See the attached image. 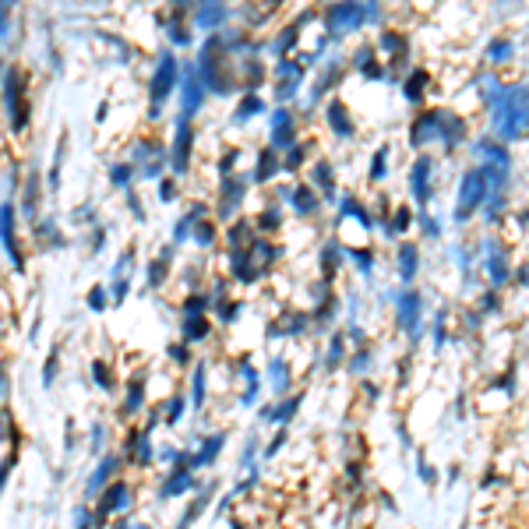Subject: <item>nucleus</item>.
<instances>
[{
	"instance_id": "7",
	"label": "nucleus",
	"mask_w": 529,
	"mask_h": 529,
	"mask_svg": "<svg viewBox=\"0 0 529 529\" xmlns=\"http://www.w3.org/2000/svg\"><path fill=\"white\" fill-rule=\"evenodd\" d=\"M191 141H194V131H191V124L184 120V124L177 127V141H173V155H170V162H173L177 173H184L187 162H191Z\"/></svg>"
},
{
	"instance_id": "6",
	"label": "nucleus",
	"mask_w": 529,
	"mask_h": 529,
	"mask_svg": "<svg viewBox=\"0 0 529 529\" xmlns=\"http://www.w3.org/2000/svg\"><path fill=\"white\" fill-rule=\"evenodd\" d=\"M0 243L11 254L15 269H22V250H18V236H15V208L11 205H0Z\"/></svg>"
},
{
	"instance_id": "16",
	"label": "nucleus",
	"mask_w": 529,
	"mask_h": 529,
	"mask_svg": "<svg viewBox=\"0 0 529 529\" xmlns=\"http://www.w3.org/2000/svg\"><path fill=\"white\" fill-rule=\"evenodd\" d=\"M438 120H441L438 113H427V117H420V120H416V134H413V138H416V145H420V141H431V138L441 131V127H438Z\"/></svg>"
},
{
	"instance_id": "21",
	"label": "nucleus",
	"mask_w": 529,
	"mask_h": 529,
	"mask_svg": "<svg viewBox=\"0 0 529 529\" xmlns=\"http://www.w3.org/2000/svg\"><path fill=\"white\" fill-rule=\"evenodd\" d=\"M191 399H194V409H201V406H205V364H198V371H194Z\"/></svg>"
},
{
	"instance_id": "34",
	"label": "nucleus",
	"mask_w": 529,
	"mask_h": 529,
	"mask_svg": "<svg viewBox=\"0 0 529 529\" xmlns=\"http://www.w3.org/2000/svg\"><path fill=\"white\" fill-rule=\"evenodd\" d=\"M53 374H57V353H50V360L43 367V385H53Z\"/></svg>"
},
{
	"instance_id": "39",
	"label": "nucleus",
	"mask_w": 529,
	"mask_h": 529,
	"mask_svg": "<svg viewBox=\"0 0 529 529\" xmlns=\"http://www.w3.org/2000/svg\"><path fill=\"white\" fill-rule=\"evenodd\" d=\"M127 173H131L127 166H117V170H113L110 177H113V184H127Z\"/></svg>"
},
{
	"instance_id": "37",
	"label": "nucleus",
	"mask_w": 529,
	"mask_h": 529,
	"mask_svg": "<svg viewBox=\"0 0 529 529\" xmlns=\"http://www.w3.org/2000/svg\"><path fill=\"white\" fill-rule=\"evenodd\" d=\"M75 515H78V522H75L78 529H92V511H85V508H78Z\"/></svg>"
},
{
	"instance_id": "4",
	"label": "nucleus",
	"mask_w": 529,
	"mask_h": 529,
	"mask_svg": "<svg viewBox=\"0 0 529 529\" xmlns=\"http://www.w3.org/2000/svg\"><path fill=\"white\" fill-rule=\"evenodd\" d=\"M177 60L170 57V53H162L159 57V68H155V75H152V106L159 110L166 99H170V92H173V85H177Z\"/></svg>"
},
{
	"instance_id": "19",
	"label": "nucleus",
	"mask_w": 529,
	"mask_h": 529,
	"mask_svg": "<svg viewBox=\"0 0 529 529\" xmlns=\"http://www.w3.org/2000/svg\"><path fill=\"white\" fill-rule=\"evenodd\" d=\"M399 272H402V279H413V272H416V247L413 243H406L399 254Z\"/></svg>"
},
{
	"instance_id": "10",
	"label": "nucleus",
	"mask_w": 529,
	"mask_h": 529,
	"mask_svg": "<svg viewBox=\"0 0 529 529\" xmlns=\"http://www.w3.org/2000/svg\"><path fill=\"white\" fill-rule=\"evenodd\" d=\"M201 92H205V82L198 78V71H187V78H184V113L187 117L201 106Z\"/></svg>"
},
{
	"instance_id": "12",
	"label": "nucleus",
	"mask_w": 529,
	"mask_h": 529,
	"mask_svg": "<svg viewBox=\"0 0 529 529\" xmlns=\"http://www.w3.org/2000/svg\"><path fill=\"white\" fill-rule=\"evenodd\" d=\"M117 466H120V459H117V455H106L103 466H99V469L92 473V480H89V494H99V490L110 483V476L117 473Z\"/></svg>"
},
{
	"instance_id": "20",
	"label": "nucleus",
	"mask_w": 529,
	"mask_h": 529,
	"mask_svg": "<svg viewBox=\"0 0 529 529\" xmlns=\"http://www.w3.org/2000/svg\"><path fill=\"white\" fill-rule=\"evenodd\" d=\"M329 120H332V127H336L343 138H350V134H353V127H350V117H346V110H343L339 103L329 110Z\"/></svg>"
},
{
	"instance_id": "42",
	"label": "nucleus",
	"mask_w": 529,
	"mask_h": 529,
	"mask_svg": "<svg viewBox=\"0 0 529 529\" xmlns=\"http://www.w3.org/2000/svg\"><path fill=\"white\" fill-rule=\"evenodd\" d=\"M0 438H4V420H0Z\"/></svg>"
},
{
	"instance_id": "3",
	"label": "nucleus",
	"mask_w": 529,
	"mask_h": 529,
	"mask_svg": "<svg viewBox=\"0 0 529 529\" xmlns=\"http://www.w3.org/2000/svg\"><path fill=\"white\" fill-rule=\"evenodd\" d=\"M371 15H374V4H371V8H360V4H336V8L329 11V29H332V36H346V32H353L357 25H364Z\"/></svg>"
},
{
	"instance_id": "23",
	"label": "nucleus",
	"mask_w": 529,
	"mask_h": 529,
	"mask_svg": "<svg viewBox=\"0 0 529 529\" xmlns=\"http://www.w3.org/2000/svg\"><path fill=\"white\" fill-rule=\"evenodd\" d=\"M141 399H145V385L141 381H131V392H127V413H138L141 409Z\"/></svg>"
},
{
	"instance_id": "38",
	"label": "nucleus",
	"mask_w": 529,
	"mask_h": 529,
	"mask_svg": "<svg viewBox=\"0 0 529 529\" xmlns=\"http://www.w3.org/2000/svg\"><path fill=\"white\" fill-rule=\"evenodd\" d=\"M508 53H511V46H508V43H497V46H490V57H497V60H501V57H508Z\"/></svg>"
},
{
	"instance_id": "15",
	"label": "nucleus",
	"mask_w": 529,
	"mask_h": 529,
	"mask_svg": "<svg viewBox=\"0 0 529 529\" xmlns=\"http://www.w3.org/2000/svg\"><path fill=\"white\" fill-rule=\"evenodd\" d=\"M222 441H226V434H212L205 445H201V452L191 459V466L198 469V466H212V459L219 455V448H222Z\"/></svg>"
},
{
	"instance_id": "31",
	"label": "nucleus",
	"mask_w": 529,
	"mask_h": 529,
	"mask_svg": "<svg viewBox=\"0 0 529 529\" xmlns=\"http://www.w3.org/2000/svg\"><path fill=\"white\" fill-rule=\"evenodd\" d=\"M162 276H166V261H152V269H148V283H152V286H159V283H162Z\"/></svg>"
},
{
	"instance_id": "5",
	"label": "nucleus",
	"mask_w": 529,
	"mask_h": 529,
	"mask_svg": "<svg viewBox=\"0 0 529 529\" xmlns=\"http://www.w3.org/2000/svg\"><path fill=\"white\" fill-rule=\"evenodd\" d=\"M487 198V177L480 170L466 173L462 180V194H459V215H469L473 208H480V201Z\"/></svg>"
},
{
	"instance_id": "41",
	"label": "nucleus",
	"mask_w": 529,
	"mask_h": 529,
	"mask_svg": "<svg viewBox=\"0 0 529 529\" xmlns=\"http://www.w3.org/2000/svg\"><path fill=\"white\" fill-rule=\"evenodd\" d=\"M170 350H173V360H180V364L187 360V353H184V346H170Z\"/></svg>"
},
{
	"instance_id": "13",
	"label": "nucleus",
	"mask_w": 529,
	"mask_h": 529,
	"mask_svg": "<svg viewBox=\"0 0 529 529\" xmlns=\"http://www.w3.org/2000/svg\"><path fill=\"white\" fill-rule=\"evenodd\" d=\"M272 141H276V145H290V141H293V117H290L286 110H279V113L272 117Z\"/></svg>"
},
{
	"instance_id": "11",
	"label": "nucleus",
	"mask_w": 529,
	"mask_h": 529,
	"mask_svg": "<svg viewBox=\"0 0 529 529\" xmlns=\"http://www.w3.org/2000/svg\"><path fill=\"white\" fill-rule=\"evenodd\" d=\"M395 307H399V325H402V329H413V325H416V314H420V297H416V293H402V297L395 300Z\"/></svg>"
},
{
	"instance_id": "8",
	"label": "nucleus",
	"mask_w": 529,
	"mask_h": 529,
	"mask_svg": "<svg viewBox=\"0 0 529 529\" xmlns=\"http://www.w3.org/2000/svg\"><path fill=\"white\" fill-rule=\"evenodd\" d=\"M127 501H131V494H127V483H110V487H103L99 515H103V518H110V515H113V511H120Z\"/></svg>"
},
{
	"instance_id": "18",
	"label": "nucleus",
	"mask_w": 529,
	"mask_h": 529,
	"mask_svg": "<svg viewBox=\"0 0 529 529\" xmlns=\"http://www.w3.org/2000/svg\"><path fill=\"white\" fill-rule=\"evenodd\" d=\"M205 336H208V321H205L201 314H191V318L184 321V339L194 343V339H205Z\"/></svg>"
},
{
	"instance_id": "35",
	"label": "nucleus",
	"mask_w": 529,
	"mask_h": 529,
	"mask_svg": "<svg viewBox=\"0 0 529 529\" xmlns=\"http://www.w3.org/2000/svg\"><path fill=\"white\" fill-rule=\"evenodd\" d=\"M92 371H96V381H99L103 388H113V381L106 378V364H103V360H96V364H92Z\"/></svg>"
},
{
	"instance_id": "26",
	"label": "nucleus",
	"mask_w": 529,
	"mask_h": 529,
	"mask_svg": "<svg viewBox=\"0 0 529 529\" xmlns=\"http://www.w3.org/2000/svg\"><path fill=\"white\" fill-rule=\"evenodd\" d=\"M134 459H138V466H148V459H152V441L145 431H141V441L134 445Z\"/></svg>"
},
{
	"instance_id": "1",
	"label": "nucleus",
	"mask_w": 529,
	"mask_h": 529,
	"mask_svg": "<svg viewBox=\"0 0 529 529\" xmlns=\"http://www.w3.org/2000/svg\"><path fill=\"white\" fill-rule=\"evenodd\" d=\"M497 103V131L501 138H518L525 127H529V89L525 85H515L501 96H490Z\"/></svg>"
},
{
	"instance_id": "2",
	"label": "nucleus",
	"mask_w": 529,
	"mask_h": 529,
	"mask_svg": "<svg viewBox=\"0 0 529 529\" xmlns=\"http://www.w3.org/2000/svg\"><path fill=\"white\" fill-rule=\"evenodd\" d=\"M25 78H22V71H8V78H4V106H8V113H11V124H15V131H22L25 124H29V106H25Z\"/></svg>"
},
{
	"instance_id": "36",
	"label": "nucleus",
	"mask_w": 529,
	"mask_h": 529,
	"mask_svg": "<svg viewBox=\"0 0 529 529\" xmlns=\"http://www.w3.org/2000/svg\"><path fill=\"white\" fill-rule=\"evenodd\" d=\"M11 469H15V455L0 466V494H4V483H8V476H11Z\"/></svg>"
},
{
	"instance_id": "28",
	"label": "nucleus",
	"mask_w": 529,
	"mask_h": 529,
	"mask_svg": "<svg viewBox=\"0 0 529 529\" xmlns=\"http://www.w3.org/2000/svg\"><path fill=\"white\" fill-rule=\"evenodd\" d=\"M36 205H39V187H36V180H29V187H25V212L32 215Z\"/></svg>"
},
{
	"instance_id": "24",
	"label": "nucleus",
	"mask_w": 529,
	"mask_h": 529,
	"mask_svg": "<svg viewBox=\"0 0 529 529\" xmlns=\"http://www.w3.org/2000/svg\"><path fill=\"white\" fill-rule=\"evenodd\" d=\"M490 254H494V257H490V276H494V283H504L508 272H504V261H501V247L490 243Z\"/></svg>"
},
{
	"instance_id": "22",
	"label": "nucleus",
	"mask_w": 529,
	"mask_h": 529,
	"mask_svg": "<svg viewBox=\"0 0 529 529\" xmlns=\"http://www.w3.org/2000/svg\"><path fill=\"white\" fill-rule=\"evenodd\" d=\"M240 194H243V187L229 180V191H222V208H219V212H222V215H229V212L240 205Z\"/></svg>"
},
{
	"instance_id": "17",
	"label": "nucleus",
	"mask_w": 529,
	"mask_h": 529,
	"mask_svg": "<svg viewBox=\"0 0 529 529\" xmlns=\"http://www.w3.org/2000/svg\"><path fill=\"white\" fill-rule=\"evenodd\" d=\"M427 173H431V162L420 159V162L413 166V194H416L420 201H427Z\"/></svg>"
},
{
	"instance_id": "29",
	"label": "nucleus",
	"mask_w": 529,
	"mask_h": 529,
	"mask_svg": "<svg viewBox=\"0 0 529 529\" xmlns=\"http://www.w3.org/2000/svg\"><path fill=\"white\" fill-rule=\"evenodd\" d=\"M212 236H215V229H212L208 222H201V226L194 222V240H198L201 247H208V243H212Z\"/></svg>"
},
{
	"instance_id": "30",
	"label": "nucleus",
	"mask_w": 529,
	"mask_h": 529,
	"mask_svg": "<svg viewBox=\"0 0 529 529\" xmlns=\"http://www.w3.org/2000/svg\"><path fill=\"white\" fill-rule=\"evenodd\" d=\"M180 416H184V399H173V402H170V409H166V423L173 427Z\"/></svg>"
},
{
	"instance_id": "40",
	"label": "nucleus",
	"mask_w": 529,
	"mask_h": 529,
	"mask_svg": "<svg viewBox=\"0 0 529 529\" xmlns=\"http://www.w3.org/2000/svg\"><path fill=\"white\" fill-rule=\"evenodd\" d=\"M159 194H162V201H170V198H173V194H177V184H173V180H166V184H162V191H159Z\"/></svg>"
},
{
	"instance_id": "14",
	"label": "nucleus",
	"mask_w": 529,
	"mask_h": 529,
	"mask_svg": "<svg viewBox=\"0 0 529 529\" xmlns=\"http://www.w3.org/2000/svg\"><path fill=\"white\" fill-rule=\"evenodd\" d=\"M191 487H194V476L187 469H173V476H166V483H162V497H177Z\"/></svg>"
},
{
	"instance_id": "9",
	"label": "nucleus",
	"mask_w": 529,
	"mask_h": 529,
	"mask_svg": "<svg viewBox=\"0 0 529 529\" xmlns=\"http://www.w3.org/2000/svg\"><path fill=\"white\" fill-rule=\"evenodd\" d=\"M222 18H226V8H222V0H198L194 22H198L201 29H215V25H219Z\"/></svg>"
},
{
	"instance_id": "25",
	"label": "nucleus",
	"mask_w": 529,
	"mask_h": 529,
	"mask_svg": "<svg viewBox=\"0 0 529 529\" xmlns=\"http://www.w3.org/2000/svg\"><path fill=\"white\" fill-rule=\"evenodd\" d=\"M11 8H15V0H0V39H8V29H11Z\"/></svg>"
},
{
	"instance_id": "33",
	"label": "nucleus",
	"mask_w": 529,
	"mask_h": 529,
	"mask_svg": "<svg viewBox=\"0 0 529 529\" xmlns=\"http://www.w3.org/2000/svg\"><path fill=\"white\" fill-rule=\"evenodd\" d=\"M103 293H106V290H99V286L89 293V307H92V311H103V307H106V297H103Z\"/></svg>"
},
{
	"instance_id": "43",
	"label": "nucleus",
	"mask_w": 529,
	"mask_h": 529,
	"mask_svg": "<svg viewBox=\"0 0 529 529\" xmlns=\"http://www.w3.org/2000/svg\"><path fill=\"white\" fill-rule=\"evenodd\" d=\"M131 529H148V525H131Z\"/></svg>"
},
{
	"instance_id": "32",
	"label": "nucleus",
	"mask_w": 529,
	"mask_h": 529,
	"mask_svg": "<svg viewBox=\"0 0 529 529\" xmlns=\"http://www.w3.org/2000/svg\"><path fill=\"white\" fill-rule=\"evenodd\" d=\"M423 82H427L423 75H413V82L406 85V96H409V99H420V89H423Z\"/></svg>"
},
{
	"instance_id": "27",
	"label": "nucleus",
	"mask_w": 529,
	"mask_h": 529,
	"mask_svg": "<svg viewBox=\"0 0 529 529\" xmlns=\"http://www.w3.org/2000/svg\"><path fill=\"white\" fill-rule=\"evenodd\" d=\"M314 208H318L314 194H311L307 187H300V191H297V212H304V215H307V212H314Z\"/></svg>"
}]
</instances>
